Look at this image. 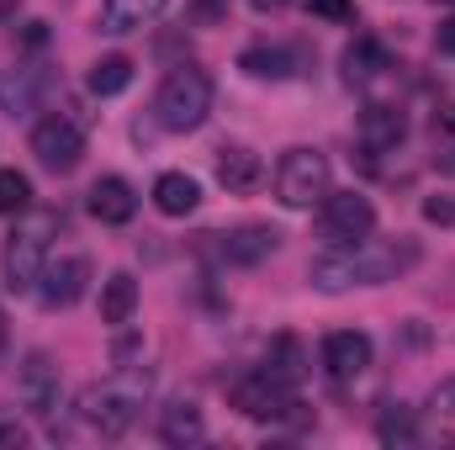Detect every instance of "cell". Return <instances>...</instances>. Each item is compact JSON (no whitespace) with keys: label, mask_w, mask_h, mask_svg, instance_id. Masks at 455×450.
Returning a JSON list of instances; mask_svg holds the SVG:
<instances>
[{"label":"cell","mask_w":455,"mask_h":450,"mask_svg":"<svg viewBox=\"0 0 455 450\" xmlns=\"http://www.w3.org/2000/svg\"><path fill=\"white\" fill-rule=\"evenodd\" d=\"M440 48H445V53H455V21H445V32H440Z\"/></svg>","instance_id":"cell-31"},{"label":"cell","mask_w":455,"mask_h":450,"mask_svg":"<svg viewBox=\"0 0 455 450\" xmlns=\"http://www.w3.org/2000/svg\"><path fill=\"white\" fill-rule=\"evenodd\" d=\"M291 392H297V387L275 382L270 371H254V376L233 382V408H238L243 419H254V424H281V419H291V408H297Z\"/></svg>","instance_id":"cell-7"},{"label":"cell","mask_w":455,"mask_h":450,"mask_svg":"<svg viewBox=\"0 0 455 450\" xmlns=\"http://www.w3.org/2000/svg\"><path fill=\"white\" fill-rule=\"evenodd\" d=\"M435 408H445V414H455V376H451V382H440V387H435Z\"/></svg>","instance_id":"cell-29"},{"label":"cell","mask_w":455,"mask_h":450,"mask_svg":"<svg viewBox=\"0 0 455 450\" xmlns=\"http://www.w3.org/2000/svg\"><path fill=\"white\" fill-rule=\"evenodd\" d=\"M339 64H344V80H349V85H376L387 69H397V64H392V48H387L381 37H371V32H360V37L344 48Z\"/></svg>","instance_id":"cell-11"},{"label":"cell","mask_w":455,"mask_h":450,"mask_svg":"<svg viewBox=\"0 0 455 450\" xmlns=\"http://www.w3.org/2000/svg\"><path fill=\"white\" fill-rule=\"evenodd\" d=\"M318 228H323L329 244H355V238H365L376 228V207L360 191H329L318 202Z\"/></svg>","instance_id":"cell-8"},{"label":"cell","mask_w":455,"mask_h":450,"mask_svg":"<svg viewBox=\"0 0 455 450\" xmlns=\"http://www.w3.org/2000/svg\"><path fill=\"white\" fill-rule=\"evenodd\" d=\"M91 286V260L85 254H64V260H48L43 276H37V297L48 308H75Z\"/></svg>","instance_id":"cell-9"},{"label":"cell","mask_w":455,"mask_h":450,"mask_svg":"<svg viewBox=\"0 0 455 450\" xmlns=\"http://www.w3.org/2000/svg\"><path fill=\"white\" fill-rule=\"evenodd\" d=\"M313 5V16H323V21H355V0H307Z\"/></svg>","instance_id":"cell-27"},{"label":"cell","mask_w":455,"mask_h":450,"mask_svg":"<svg viewBox=\"0 0 455 450\" xmlns=\"http://www.w3.org/2000/svg\"><path fill=\"white\" fill-rule=\"evenodd\" d=\"M212 238H218V254H223L228 265H259L281 244V233L265 223H243V228H233V233H212Z\"/></svg>","instance_id":"cell-12"},{"label":"cell","mask_w":455,"mask_h":450,"mask_svg":"<svg viewBox=\"0 0 455 450\" xmlns=\"http://www.w3.org/2000/svg\"><path fill=\"white\" fill-rule=\"evenodd\" d=\"M154 207H159L164 218H191V213L202 207V186H196L186 170H164V175L154 181Z\"/></svg>","instance_id":"cell-16"},{"label":"cell","mask_w":455,"mask_h":450,"mask_svg":"<svg viewBox=\"0 0 455 450\" xmlns=\"http://www.w3.org/2000/svg\"><path fill=\"white\" fill-rule=\"evenodd\" d=\"M132 85V59L127 53H107L91 64V96H122Z\"/></svg>","instance_id":"cell-23"},{"label":"cell","mask_w":455,"mask_h":450,"mask_svg":"<svg viewBox=\"0 0 455 450\" xmlns=\"http://www.w3.org/2000/svg\"><path fill=\"white\" fill-rule=\"evenodd\" d=\"M360 143L371 149V154H387V149H397L403 138H408V117L397 112V107H381V101H371L365 112H360Z\"/></svg>","instance_id":"cell-13"},{"label":"cell","mask_w":455,"mask_h":450,"mask_svg":"<svg viewBox=\"0 0 455 450\" xmlns=\"http://www.w3.org/2000/svg\"><path fill=\"white\" fill-rule=\"evenodd\" d=\"M218 181H223L228 191H254L265 181V165H259V154L228 143V149H218Z\"/></svg>","instance_id":"cell-20"},{"label":"cell","mask_w":455,"mask_h":450,"mask_svg":"<svg viewBox=\"0 0 455 450\" xmlns=\"http://www.w3.org/2000/svg\"><path fill=\"white\" fill-rule=\"evenodd\" d=\"M32 154H37V165H43V170L69 175V170L85 159V127H80L75 117H64V112L43 117V122L32 127Z\"/></svg>","instance_id":"cell-6"},{"label":"cell","mask_w":455,"mask_h":450,"mask_svg":"<svg viewBox=\"0 0 455 450\" xmlns=\"http://www.w3.org/2000/svg\"><path fill=\"white\" fill-rule=\"evenodd\" d=\"M170 0H101V32L112 37H127V32H143L148 21L164 16Z\"/></svg>","instance_id":"cell-15"},{"label":"cell","mask_w":455,"mask_h":450,"mask_svg":"<svg viewBox=\"0 0 455 450\" xmlns=\"http://www.w3.org/2000/svg\"><path fill=\"white\" fill-rule=\"evenodd\" d=\"M53 233H59V213H27L21 223L11 228L5 254H0L11 292H32V286H37V276H43V265H48V238H53Z\"/></svg>","instance_id":"cell-4"},{"label":"cell","mask_w":455,"mask_h":450,"mask_svg":"<svg viewBox=\"0 0 455 450\" xmlns=\"http://www.w3.org/2000/svg\"><path fill=\"white\" fill-rule=\"evenodd\" d=\"M329 181H334V165L323 149H291L281 165H275V197L286 207H313L329 197Z\"/></svg>","instance_id":"cell-5"},{"label":"cell","mask_w":455,"mask_h":450,"mask_svg":"<svg viewBox=\"0 0 455 450\" xmlns=\"http://www.w3.org/2000/svg\"><path fill=\"white\" fill-rule=\"evenodd\" d=\"M265 371H270L275 382H286V387H297V382L307 376V350H302V339H297V334H275V339H270V355H265Z\"/></svg>","instance_id":"cell-21"},{"label":"cell","mask_w":455,"mask_h":450,"mask_svg":"<svg viewBox=\"0 0 455 450\" xmlns=\"http://www.w3.org/2000/svg\"><path fill=\"white\" fill-rule=\"evenodd\" d=\"M323 366H329L334 382L365 376V366H371V334H360V329H334V334L323 339Z\"/></svg>","instance_id":"cell-10"},{"label":"cell","mask_w":455,"mask_h":450,"mask_svg":"<svg viewBox=\"0 0 455 450\" xmlns=\"http://www.w3.org/2000/svg\"><path fill=\"white\" fill-rule=\"evenodd\" d=\"M376 435H381L387 446H413V440H419V424H413L408 408H387V414L376 419Z\"/></svg>","instance_id":"cell-25"},{"label":"cell","mask_w":455,"mask_h":450,"mask_svg":"<svg viewBox=\"0 0 455 450\" xmlns=\"http://www.w3.org/2000/svg\"><path fill=\"white\" fill-rule=\"evenodd\" d=\"M148 387H154V376L148 371H122L112 382H96V387H85L80 392V419L96 430V435H127L132 424H138V414H143V403H148Z\"/></svg>","instance_id":"cell-2"},{"label":"cell","mask_w":455,"mask_h":450,"mask_svg":"<svg viewBox=\"0 0 455 450\" xmlns=\"http://www.w3.org/2000/svg\"><path fill=\"white\" fill-rule=\"evenodd\" d=\"M202 435H207V424H202V408H196V403L175 398L170 408H159V440H164V446H191V440H202Z\"/></svg>","instance_id":"cell-19"},{"label":"cell","mask_w":455,"mask_h":450,"mask_svg":"<svg viewBox=\"0 0 455 450\" xmlns=\"http://www.w3.org/2000/svg\"><path fill=\"white\" fill-rule=\"evenodd\" d=\"M16 5H21V0H0V16H16Z\"/></svg>","instance_id":"cell-33"},{"label":"cell","mask_w":455,"mask_h":450,"mask_svg":"<svg viewBox=\"0 0 455 450\" xmlns=\"http://www.w3.org/2000/svg\"><path fill=\"white\" fill-rule=\"evenodd\" d=\"M435 5H455V0H435Z\"/></svg>","instance_id":"cell-34"},{"label":"cell","mask_w":455,"mask_h":450,"mask_svg":"<svg viewBox=\"0 0 455 450\" xmlns=\"http://www.w3.org/2000/svg\"><path fill=\"white\" fill-rule=\"evenodd\" d=\"M91 213L101 218V223H132V213H138V191L122 181V175H101L96 186H91Z\"/></svg>","instance_id":"cell-14"},{"label":"cell","mask_w":455,"mask_h":450,"mask_svg":"<svg viewBox=\"0 0 455 450\" xmlns=\"http://www.w3.org/2000/svg\"><path fill=\"white\" fill-rule=\"evenodd\" d=\"M132 308H138V281L127 270L107 276V286H101V324H127Z\"/></svg>","instance_id":"cell-22"},{"label":"cell","mask_w":455,"mask_h":450,"mask_svg":"<svg viewBox=\"0 0 455 450\" xmlns=\"http://www.w3.org/2000/svg\"><path fill=\"white\" fill-rule=\"evenodd\" d=\"M21 403H27L32 414H53V408H59V371H53L48 355H32V360L21 366Z\"/></svg>","instance_id":"cell-17"},{"label":"cell","mask_w":455,"mask_h":450,"mask_svg":"<svg viewBox=\"0 0 455 450\" xmlns=\"http://www.w3.org/2000/svg\"><path fill=\"white\" fill-rule=\"evenodd\" d=\"M32 207V181L21 170H0V213H27Z\"/></svg>","instance_id":"cell-26"},{"label":"cell","mask_w":455,"mask_h":450,"mask_svg":"<svg viewBox=\"0 0 455 450\" xmlns=\"http://www.w3.org/2000/svg\"><path fill=\"white\" fill-rule=\"evenodd\" d=\"M419 265V244L413 238H355V244H334L329 254H318L307 265V281L318 292H349V286H387L397 276H408Z\"/></svg>","instance_id":"cell-1"},{"label":"cell","mask_w":455,"mask_h":450,"mask_svg":"<svg viewBox=\"0 0 455 450\" xmlns=\"http://www.w3.org/2000/svg\"><path fill=\"white\" fill-rule=\"evenodd\" d=\"M238 69L254 75V80H286L291 75V53L286 48H243Z\"/></svg>","instance_id":"cell-24"},{"label":"cell","mask_w":455,"mask_h":450,"mask_svg":"<svg viewBox=\"0 0 455 450\" xmlns=\"http://www.w3.org/2000/svg\"><path fill=\"white\" fill-rule=\"evenodd\" d=\"M43 91H48V69H37V64L11 69V75H0V112H11V117L32 112Z\"/></svg>","instance_id":"cell-18"},{"label":"cell","mask_w":455,"mask_h":450,"mask_svg":"<svg viewBox=\"0 0 455 450\" xmlns=\"http://www.w3.org/2000/svg\"><path fill=\"white\" fill-rule=\"evenodd\" d=\"M440 170H451V175H455V149H451V154H440Z\"/></svg>","instance_id":"cell-32"},{"label":"cell","mask_w":455,"mask_h":450,"mask_svg":"<svg viewBox=\"0 0 455 450\" xmlns=\"http://www.w3.org/2000/svg\"><path fill=\"white\" fill-rule=\"evenodd\" d=\"M249 5H254V11H259V16H275V11H286V5H291V0H249Z\"/></svg>","instance_id":"cell-30"},{"label":"cell","mask_w":455,"mask_h":450,"mask_svg":"<svg viewBox=\"0 0 455 450\" xmlns=\"http://www.w3.org/2000/svg\"><path fill=\"white\" fill-rule=\"evenodd\" d=\"M424 218H429V223H455V202L451 197H429V202H424Z\"/></svg>","instance_id":"cell-28"},{"label":"cell","mask_w":455,"mask_h":450,"mask_svg":"<svg viewBox=\"0 0 455 450\" xmlns=\"http://www.w3.org/2000/svg\"><path fill=\"white\" fill-rule=\"evenodd\" d=\"M212 75L207 69H170L164 75V85H159V96H154V117H159V127H170V133H196L207 112H212Z\"/></svg>","instance_id":"cell-3"}]
</instances>
